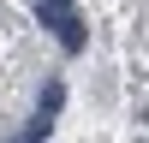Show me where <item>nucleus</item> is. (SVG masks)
<instances>
[{
    "mask_svg": "<svg viewBox=\"0 0 149 143\" xmlns=\"http://www.w3.org/2000/svg\"><path fill=\"white\" fill-rule=\"evenodd\" d=\"M60 101H66V83H60V78H48V83H42V101H36V107H42V125L60 113Z\"/></svg>",
    "mask_w": 149,
    "mask_h": 143,
    "instance_id": "nucleus-2",
    "label": "nucleus"
},
{
    "mask_svg": "<svg viewBox=\"0 0 149 143\" xmlns=\"http://www.w3.org/2000/svg\"><path fill=\"white\" fill-rule=\"evenodd\" d=\"M36 12H42V24L60 36L66 54H78V48H84V24H78V12H72V0H36Z\"/></svg>",
    "mask_w": 149,
    "mask_h": 143,
    "instance_id": "nucleus-1",
    "label": "nucleus"
}]
</instances>
